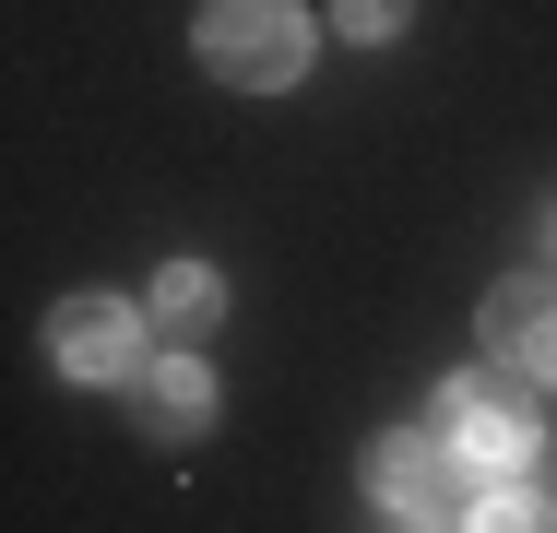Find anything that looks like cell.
Returning <instances> with one entry per match:
<instances>
[{
    "label": "cell",
    "instance_id": "cell-8",
    "mask_svg": "<svg viewBox=\"0 0 557 533\" xmlns=\"http://www.w3.org/2000/svg\"><path fill=\"white\" fill-rule=\"evenodd\" d=\"M474 533H557V510H546V498H522V486H498V498L474 510Z\"/></svg>",
    "mask_w": 557,
    "mask_h": 533
},
{
    "label": "cell",
    "instance_id": "cell-4",
    "mask_svg": "<svg viewBox=\"0 0 557 533\" xmlns=\"http://www.w3.org/2000/svg\"><path fill=\"white\" fill-rule=\"evenodd\" d=\"M48 356L72 368V380H143L131 356H143V320L119 309V297H72V309L48 320Z\"/></svg>",
    "mask_w": 557,
    "mask_h": 533
},
{
    "label": "cell",
    "instance_id": "cell-5",
    "mask_svg": "<svg viewBox=\"0 0 557 533\" xmlns=\"http://www.w3.org/2000/svg\"><path fill=\"white\" fill-rule=\"evenodd\" d=\"M486 356L522 368V380H557V273H546V285H498V297H486Z\"/></svg>",
    "mask_w": 557,
    "mask_h": 533
},
{
    "label": "cell",
    "instance_id": "cell-1",
    "mask_svg": "<svg viewBox=\"0 0 557 533\" xmlns=\"http://www.w3.org/2000/svg\"><path fill=\"white\" fill-rule=\"evenodd\" d=\"M202 60H214L225 84L273 96V84H297V60H309V24H297V0H214V12H202Z\"/></svg>",
    "mask_w": 557,
    "mask_h": 533
},
{
    "label": "cell",
    "instance_id": "cell-7",
    "mask_svg": "<svg viewBox=\"0 0 557 533\" xmlns=\"http://www.w3.org/2000/svg\"><path fill=\"white\" fill-rule=\"evenodd\" d=\"M154 309H166V332H214V320H225V285L202 273V261H166V285H154Z\"/></svg>",
    "mask_w": 557,
    "mask_h": 533
},
{
    "label": "cell",
    "instance_id": "cell-9",
    "mask_svg": "<svg viewBox=\"0 0 557 533\" xmlns=\"http://www.w3.org/2000/svg\"><path fill=\"white\" fill-rule=\"evenodd\" d=\"M404 24V0H344V36H392Z\"/></svg>",
    "mask_w": 557,
    "mask_h": 533
},
{
    "label": "cell",
    "instance_id": "cell-3",
    "mask_svg": "<svg viewBox=\"0 0 557 533\" xmlns=\"http://www.w3.org/2000/svg\"><path fill=\"white\" fill-rule=\"evenodd\" d=\"M450 498H462L450 438H380V522L392 533H450Z\"/></svg>",
    "mask_w": 557,
    "mask_h": 533
},
{
    "label": "cell",
    "instance_id": "cell-10",
    "mask_svg": "<svg viewBox=\"0 0 557 533\" xmlns=\"http://www.w3.org/2000/svg\"><path fill=\"white\" fill-rule=\"evenodd\" d=\"M546 273H557V213H546Z\"/></svg>",
    "mask_w": 557,
    "mask_h": 533
},
{
    "label": "cell",
    "instance_id": "cell-2",
    "mask_svg": "<svg viewBox=\"0 0 557 533\" xmlns=\"http://www.w3.org/2000/svg\"><path fill=\"white\" fill-rule=\"evenodd\" d=\"M440 438L462 450V474H534V450H546L534 404L498 392V380H450L440 392Z\"/></svg>",
    "mask_w": 557,
    "mask_h": 533
},
{
    "label": "cell",
    "instance_id": "cell-6",
    "mask_svg": "<svg viewBox=\"0 0 557 533\" xmlns=\"http://www.w3.org/2000/svg\"><path fill=\"white\" fill-rule=\"evenodd\" d=\"M131 416L154 426V438H202V426H214V380H202L190 356H166V368L131 380Z\"/></svg>",
    "mask_w": 557,
    "mask_h": 533
}]
</instances>
